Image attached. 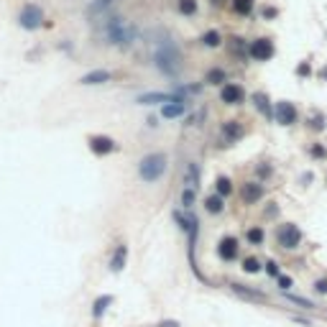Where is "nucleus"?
Here are the masks:
<instances>
[{
  "label": "nucleus",
  "mask_w": 327,
  "mask_h": 327,
  "mask_svg": "<svg viewBox=\"0 0 327 327\" xmlns=\"http://www.w3.org/2000/svg\"><path fill=\"white\" fill-rule=\"evenodd\" d=\"M105 36L110 39V43H115V46H130L133 39H136V28H133V23L125 21V18H110L105 23Z\"/></svg>",
  "instance_id": "obj_1"
},
{
  "label": "nucleus",
  "mask_w": 327,
  "mask_h": 327,
  "mask_svg": "<svg viewBox=\"0 0 327 327\" xmlns=\"http://www.w3.org/2000/svg\"><path fill=\"white\" fill-rule=\"evenodd\" d=\"M154 59H156V67H159L164 74H169V77H174V74L179 72V51H176V46H174L169 39H164V41L159 43Z\"/></svg>",
  "instance_id": "obj_2"
},
{
  "label": "nucleus",
  "mask_w": 327,
  "mask_h": 327,
  "mask_svg": "<svg viewBox=\"0 0 327 327\" xmlns=\"http://www.w3.org/2000/svg\"><path fill=\"white\" fill-rule=\"evenodd\" d=\"M164 171H166V159H164L161 154H148L143 156L141 166H138V174L143 182H156L164 176Z\"/></svg>",
  "instance_id": "obj_3"
},
{
  "label": "nucleus",
  "mask_w": 327,
  "mask_h": 327,
  "mask_svg": "<svg viewBox=\"0 0 327 327\" xmlns=\"http://www.w3.org/2000/svg\"><path fill=\"white\" fill-rule=\"evenodd\" d=\"M18 21H21V26H23V28H28V31H36V28L41 26V21H43V13H41V8H39V5L28 3V5H23V8H21Z\"/></svg>",
  "instance_id": "obj_4"
},
{
  "label": "nucleus",
  "mask_w": 327,
  "mask_h": 327,
  "mask_svg": "<svg viewBox=\"0 0 327 327\" xmlns=\"http://www.w3.org/2000/svg\"><path fill=\"white\" fill-rule=\"evenodd\" d=\"M276 238H279V245L281 248H296L299 245V241H302V233H299V228L296 225H281L279 228V233H276Z\"/></svg>",
  "instance_id": "obj_5"
},
{
  "label": "nucleus",
  "mask_w": 327,
  "mask_h": 327,
  "mask_svg": "<svg viewBox=\"0 0 327 327\" xmlns=\"http://www.w3.org/2000/svg\"><path fill=\"white\" fill-rule=\"evenodd\" d=\"M250 56H253L256 62H269L274 56V43L269 39H256L250 43Z\"/></svg>",
  "instance_id": "obj_6"
},
{
  "label": "nucleus",
  "mask_w": 327,
  "mask_h": 327,
  "mask_svg": "<svg viewBox=\"0 0 327 327\" xmlns=\"http://www.w3.org/2000/svg\"><path fill=\"white\" fill-rule=\"evenodd\" d=\"M276 123L281 125H291L296 121V108L291 105V102H276Z\"/></svg>",
  "instance_id": "obj_7"
},
{
  "label": "nucleus",
  "mask_w": 327,
  "mask_h": 327,
  "mask_svg": "<svg viewBox=\"0 0 327 327\" xmlns=\"http://www.w3.org/2000/svg\"><path fill=\"white\" fill-rule=\"evenodd\" d=\"M184 97L179 95H171V92H148V95H141L138 102H143V105H156V102H179Z\"/></svg>",
  "instance_id": "obj_8"
},
{
  "label": "nucleus",
  "mask_w": 327,
  "mask_h": 327,
  "mask_svg": "<svg viewBox=\"0 0 327 327\" xmlns=\"http://www.w3.org/2000/svg\"><path fill=\"white\" fill-rule=\"evenodd\" d=\"M241 197H243L245 204H256V202L263 197V187L256 184V182H248V184H243V189H241Z\"/></svg>",
  "instance_id": "obj_9"
},
{
  "label": "nucleus",
  "mask_w": 327,
  "mask_h": 327,
  "mask_svg": "<svg viewBox=\"0 0 327 327\" xmlns=\"http://www.w3.org/2000/svg\"><path fill=\"white\" fill-rule=\"evenodd\" d=\"M220 97H222V102H228V105H238V102H243V87L241 84H225Z\"/></svg>",
  "instance_id": "obj_10"
},
{
  "label": "nucleus",
  "mask_w": 327,
  "mask_h": 327,
  "mask_svg": "<svg viewBox=\"0 0 327 327\" xmlns=\"http://www.w3.org/2000/svg\"><path fill=\"white\" fill-rule=\"evenodd\" d=\"M217 253H220V258H225V261H235V256H238V241H235V238H222Z\"/></svg>",
  "instance_id": "obj_11"
},
{
  "label": "nucleus",
  "mask_w": 327,
  "mask_h": 327,
  "mask_svg": "<svg viewBox=\"0 0 327 327\" xmlns=\"http://www.w3.org/2000/svg\"><path fill=\"white\" fill-rule=\"evenodd\" d=\"M90 148L95 154H110L113 148H115V143H113V138H108V136H92L90 138Z\"/></svg>",
  "instance_id": "obj_12"
},
{
  "label": "nucleus",
  "mask_w": 327,
  "mask_h": 327,
  "mask_svg": "<svg viewBox=\"0 0 327 327\" xmlns=\"http://www.w3.org/2000/svg\"><path fill=\"white\" fill-rule=\"evenodd\" d=\"M125 258H128V248H125V245H118L115 253H113V258H110V271H115V274L123 271Z\"/></svg>",
  "instance_id": "obj_13"
},
{
  "label": "nucleus",
  "mask_w": 327,
  "mask_h": 327,
  "mask_svg": "<svg viewBox=\"0 0 327 327\" xmlns=\"http://www.w3.org/2000/svg\"><path fill=\"white\" fill-rule=\"evenodd\" d=\"M222 136H225V141H238L243 136V125L238 121H228L225 125H222Z\"/></svg>",
  "instance_id": "obj_14"
},
{
  "label": "nucleus",
  "mask_w": 327,
  "mask_h": 327,
  "mask_svg": "<svg viewBox=\"0 0 327 327\" xmlns=\"http://www.w3.org/2000/svg\"><path fill=\"white\" fill-rule=\"evenodd\" d=\"M187 113V100H179V102H169V105H164L161 115L164 118H179Z\"/></svg>",
  "instance_id": "obj_15"
},
{
  "label": "nucleus",
  "mask_w": 327,
  "mask_h": 327,
  "mask_svg": "<svg viewBox=\"0 0 327 327\" xmlns=\"http://www.w3.org/2000/svg\"><path fill=\"white\" fill-rule=\"evenodd\" d=\"M108 80H110V72L95 69V72H90V74H84L80 82H82V84H102V82H108Z\"/></svg>",
  "instance_id": "obj_16"
},
{
  "label": "nucleus",
  "mask_w": 327,
  "mask_h": 327,
  "mask_svg": "<svg viewBox=\"0 0 327 327\" xmlns=\"http://www.w3.org/2000/svg\"><path fill=\"white\" fill-rule=\"evenodd\" d=\"M108 304H113V296H110V294H105V296H100V299H95V304H92V317H95V320L102 317V312L108 309Z\"/></svg>",
  "instance_id": "obj_17"
},
{
  "label": "nucleus",
  "mask_w": 327,
  "mask_h": 327,
  "mask_svg": "<svg viewBox=\"0 0 327 327\" xmlns=\"http://www.w3.org/2000/svg\"><path fill=\"white\" fill-rule=\"evenodd\" d=\"M233 291H235V294H241V296H245V299H258V302L266 299L261 291H250V289H245L243 284H233Z\"/></svg>",
  "instance_id": "obj_18"
},
{
  "label": "nucleus",
  "mask_w": 327,
  "mask_h": 327,
  "mask_svg": "<svg viewBox=\"0 0 327 327\" xmlns=\"http://www.w3.org/2000/svg\"><path fill=\"white\" fill-rule=\"evenodd\" d=\"M233 10L241 13V16H248L253 10V0H233Z\"/></svg>",
  "instance_id": "obj_19"
},
{
  "label": "nucleus",
  "mask_w": 327,
  "mask_h": 327,
  "mask_svg": "<svg viewBox=\"0 0 327 327\" xmlns=\"http://www.w3.org/2000/svg\"><path fill=\"white\" fill-rule=\"evenodd\" d=\"M230 192H233L230 179H228V176H220V179H217V195H220V197H228Z\"/></svg>",
  "instance_id": "obj_20"
},
{
  "label": "nucleus",
  "mask_w": 327,
  "mask_h": 327,
  "mask_svg": "<svg viewBox=\"0 0 327 327\" xmlns=\"http://www.w3.org/2000/svg\"><path fill=\"white\" fill-rule=\"evenodd\" d=\"M195 195H197L195 187H184L182 189V204L184 207H192V204H195Z\"/></svg>",
  "instance_id": "obj_21"
},
{
  "label": "nucleus",
  "mask_w": 327,
  "mask_h": 327,
  "mask_svg": "<svg viewBox=\"0 0 327 327\" xmlns=\"http://www.w3.org/2000/svg\"><path fill=\"white\" fill-rule=\"evenodd\" d=\"M179 10L184 16H195L197 13V0H179Z\"/></svg>",
  "instance_id": "obj_22"
},
{
  "label": "nucleus",
  "mask_w": 327,
  "mask_h": 327,
  "mask_svg": "<svg viewBox=\"0 0 327 327\" xmlns=\"http://www.w3.org/2000/svg\"><path fill=\"white\" fill-rule=\"evenodd\" d=\"M204 207H207V212H215V215H217V212L222 210V200L212 195V197H207V200H204Z\"/></svg>",
  "instance_id": "obj_23"
},
{
  "label": "nucleus",
  "mask_w": 327,
  "mask_h": 327,
  "mask_svg": "<svg viewBox=\"0 0 327 327\" xmlns=\"http://www.w3.org/2000/svg\"><path fill=\"white\" fill-rule=\"evenodd\" d=\"M184 184H187V187H195V189H197V166H195V164H189V166H187V176H184Z\"/></svg>",
  "instance_id": "obj_24"
},
{
  "label": "nucleus",
  "mask_w": 327,
  "mask_h": 327,
  "mask_svg": "<svg viewBox=\"0 0 327 327\" xmlns=\"http://www.w3.org/2000/svg\"><path fill=\"white\" fill-rule=\"evenodd\" d=\"M202 43H204V46H220V34L217 31H207L202 36Z\"/></svg>",
  "instance_id": "obj_25"
},
{
  "label": "nucleus",
  "mask_w": 327,
  "mask_h": 327,
  "mask_svg": "<svg viewBox=\"0 0 327 327\" xmlns=\"http://www.w3.org/2000/svg\"><path fill=\"white\" fill-rule=\"evenodd\" d=\"M248 241L253 243V245H261L263 243V230L261 228H250L248 230Z\"/></svg>",
  "instance_id": "obj_26"
},
{
  "label": "nucleus",
  "mask_w": 327,
  "mask_h": 327,
  "mask_svg": "<svg viewBox=\"0 0 327 327\" xmlns=\"http://www.w3.org/2000/svg\"><path fill=\"white\" fill-rule=\"evenodd\" d=\"M243 269L248 274H256V271H261V263H258V258H245L243 261Z\"/></svg>",
  "instance_id": "obj_27"
},
{
  "label": "nucleus",
  "mask_w": 327,
  "mask_h": 327,
  "mask_svg": "<svg viewBox=\"0 0 327 327\" xmlns=\"http://www.w3.org/2000/svg\"><path fill=\"white\" fill-rule=\"evenodd\" d=\"M222 80H225V72L222 69H212L210 74H207V82H212V84H220Z\"/></svg>",
  "instance_id": "obj_28"
},
{
  "label": "nucleus",
  "mask_w": 327,
  "mask_h": 327,
  "mask_svg": "<svg viewBox=\"0 0 327 327\" xmlns=\"http://www.w3.org/2000/svg\"><path fill=\"white\" fill-rule=\"evenodd\" d=\"M253 100H256V105H258L261 113H269V105H266V97H263V95H256Z\"/></svg>",
  "instance_id": "obj_29"
},
{
  "label": "nucleus",
  "mask_w": 327,
  "mask_h": 327,
  "mask_svg": "<svg viewBox=\"0 0 327 327\" xmlns=\"http://www.w3.org/2000/svg\"><path fill=\"white\" fill-rule=\"evenodd\" d=\"M266 271H269L271 276H279V263L276 261H269V263H266Z\"/></svg>",
  "instance_id": "obj_30"
},
{
  "label": "nucleus",
  "mask_w": 327,
  "mask_h": 327,
  "mask_svg": "<svg viewBox=\"0 0 327 327\" xmlns=\"http://www.w3.org/2000/svg\"><path fill=\"white\" fill-rule=\"evenodd\" d=\"M279 284H281V289H289V286H291V279H289V276H281Z\"/></svg>",
  "instance_id": "obj_31"
},
{
  "label": "nucleus",
  "mask_w": 327,
  "mask_h": 327,
  "mask_svg": "<svg viewBox=\"0 0 327 327\" xmlns=\"http://www.w3.org/2000/svg\"><path fill=\"white\" fill-rule=\"evenodd\" d=\"M159 327H179V325H176V322H161Z\"/></svg>",
  "instance_id": "obj_32"
},
{
  "label": "nucleus",
  "mask_w": 327,
  "mask_h": 327,
  "mask_svg": "<svg viewBox=\"0 0 327 327\" xmlns=\"http://www.w3.org/2000/svg\"><path fill=\"white\" fill-rule=\"evenodd\" d=\"M212 3H222V0H212Z\"/></svg>",
  "instance_id": "obj_33"
}]
</instances>
